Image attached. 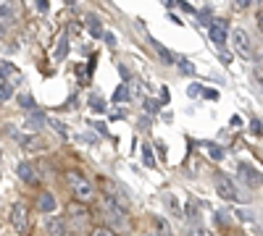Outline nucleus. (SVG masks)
<instances>
[{
	"mask_svg": "<svg viewBox=\"0 0 263 236\" xmlns=\"http://www.w3.org/2000/svg\"><path fill=\"white\" fill-rule=\"evenodd\" d=\"M66 181H69V186H71V191H74V197L79 200V202H92L95 200V186H92V181L90 179H84L82 174H66Z\"/></svg>",
	"mask_w": 263,
	"mask_h": 236,
	"instance_id": "f257e3e1",
	"label": "nucleus"
},
{
	"mask_svg": "<svg viewBox=\"0 0 263 236\" xmlns=\"http://www.w3.org/2000/svg\"><path fill=\"white\" fill-rule=\"evenodd\" d=\"M232 45H234V50H237V55H242V58H253V42H250V34L239 27V29H234L232 32Z\"/></svg>",
	"mask_w": 263,
	"mask_h": 236,
	"instance_id": "f03ea898",
	"label": "nucleus"
},
{
	"mask_svg": "<svg viewBox=\"0 0 263 236\" xmlns=\"http://www.w3.org/2000/svg\"><path fill=\"white\" fill-rule=\"evenodd\" d=\"M216 191H218V197L221 200H227V202H237L239 200V191H237V186H234V181L229 179V176H216Z\"/></svg>",
	"mask_w": 263,
	"mask_h": 236,
	"instance_id": "7ed1b4c3",
	"label": "nucleus"
},
{
	"mask_svg": "<svg viewBox=\"0 0 263 236\" xmlns=\"http://www.w3.org/2000/svg\"><path fill=\"white\" fill-rule=\"evenodd\" d=\"M237 174H239V179H242L250 189H258V186L263 184V174H260V170H255V168H253L250 163H245V160L237 165Z\"/></svg>",
	"mask_w": 263,
	"mask_h": 236,
	"instance_id": "20e7f679",
	"label": "nucleus"
},
{
	"mask_svg": "<svg viewBox=\"0 0 263 236\" xmlns=\"http://www.w3.org/2000/svg\"><path fill=\"white\" fill-rule=\"evenodd\" d=\"M11 223H13V228L18 231V233H27V223H29V210H27V205L24 202H16L13 205V210H11Z\"/></svg>",
	"mask_w": 263,
	"mask_h": 236,
	"instance_id": "39448f33",
	"label": "nucleus"
},
{
	"mask_svg": "<svg viewBox=\"0 0 263 236\" xmlns=\"http://www.w3.org/2000/svg\"><path fill=\"white\" fill-rule=\"evenodd\" d=\"M69 218L77 223V228H84L87 223H90V210H87L84 202H71L69 205Z\"/></svg>",
	"mask_w": 263,
	"mask_h": 236,
	"instance_id": "423d86ee",
	"label": "nucleus"
},
{
	"mask_svg": "<svg viewBox=\"0 0 263 236\" xmlns=\"http://www.w3.org/2000/svg\"><path fill=\"white\" fill-rule=\"evenodd\" d=\"M208 34H211V39H213V45L224 48V45H227V18L213 21V24L208 27Z\"/></svg>",
	"mask_w": 263,
	"mask_h": 236,
	"instance_id": "0eeeda50",
	"label": "nucleus"
},
{
	"mask_svg": "<svg viewBox=\"0 0 263 236\" xmlns=\"http://www.w3.org/2000/svg\"><path fill=\"white\" fill-rule=\"evenodd\" d=\"M16 174H18V179L24 181V184H40V174H37V168L29 163V160H24V163H18V168H16Z\"/></svg>",
	"mask_w": 263,
	"mask_h": 236,
	"instance_id": "6e6552de",
	"label": "nucleus"
},
{
	"mask_svg": "<svg viewBox=\"0 0 263 236\" xmlns=\"http://www.w3.org/2000/svg\"><path fill=\"white\" fill-rule=\"evenodd\" d=\"M37 207H40L42 212H55L58 202H55V197L50 195V191H42V195H40V200H37Z\"/></svg>",
	"mask_w": 263,
	"mask_h": 236,
	"instance_id": "1a4fd4ad",
	"label": "nucleus"
},
{
	"mask_svg": "<svg viewBox=\"0 0 263 236\" xmlns=\"http://www.w3.org/2000/svg\"><path fill=\"white\" fill-rule=\"evenodd\" d=\"M166 207L174 218H184V207L179 202V197H174V195H166Z\"/></svg>",
	"mask_w": 263,
	"mask_h": 236,
	"instance_id": "9d476101",
	"label": "nucleus"
},
{
	"mask_svg": "<svg viewBox=\"0 0 263 236\" xmlns=\"http://www.w3.org/2000/svg\"><path fill=\"white\" fill-rule=\"evenodd\" d=\"M42 231H45L48 236H63V223L58 218H48L45 223H42Z\"/></svg>",
	"mask_w": 263,
	"mask_h": 236,
	"instance_id": "9b49d317",
	"label": "nucleus"
},
{
	"mask_svg": "<svg viewBox=\"0 0 263 236\" xmlns=\"http://www.w3.org/2000/svg\"><path fill=\"white\" fill-rule=\"evenodd\" d=\"M153 226H156V233H161V236H171V226H168L166 218H156V221H153Z\"/></svg>",
	"mask_w": 263,
	"mask_h": 236,
	"instance_id": "f8f14e48",
	"label": "nucleus"
},
{
	"mask_svg": "<svg viewBox=\"0 0 263 236\" xmlns=\"http://www.w3.org/2000/svg\"><path fill=\"white\" fill-rule=\"evenodd\" d=\"M90 34H92L95 39H100V37H105V32H103V27H100V21H98L95 16H90Z\"/></svg>",
	"mask_w": 263,
	"mask_h": 236,
	"instance_id": "ddd939ff",
	"label": "nucleus"
},
{
	"mask_svg": "<svg viewBox=\"0 0 263 236\" xmlns=\"http://www.w3.org/2000/svg\"><path fill=\"white\" fill-rule=\"evenodd\" d=\"M129 100V87H126V84H121V87L114 92V102H126Z\"/></svg>",
	"mask_w": 263,
	"mask_h": 236,
	"instance_id": "4468645a",
	"label": "nucleus"
},
{
	"mask_svg": "<svg viewBox=\"0 0 263 236\" xmlns=\"http://www.w3.org/2000/svg\"><path fill=\"white\" fill-rule=\"evenodd\" d=\"M0 95H3V100H6V102L13 97V87L8 84V79H3V81H0Z\"/></svg>",
	"mask_w": 263,
	"mask_h": 236,
	"instance_id": "2eb2a0df",
	"label": "nucleus"
},
{
	"mask_svg": "<svg viewBox=\"0 0 263 236\" xmlns=\"http://www.w3.org/2000/svg\"><path fill=\"white\" fill-rule=\"evenodd\" d=\"M142 160H145V165H147V168H156V158H153V149H150L147 144L142 147Z\"/></svg>",
	"mask_w": 263,
	"mask_h": 236,
	"instance_id": "dca6fc26",
	"label": "nucleus"
},
{
	"mask_svg": "<svg viewBox=\"0 0 263 236\" xmlns=\"http://www.w3.org/2000/svg\"><path fill=\"white\" fill-rule=\"evenodd\" d=\"M192 236H216V233L208 231L203 223H192Z\"/></svg>",
	"mask_w": 263,
	"mask_h": 236,
	"instance_id": "f3484780",
	"label": "nucleus"
},
{
	"mask_svg": "<svg viewBox=\"0 0 263 236\" xmlns=\"http://www.w3.org/2000/svg\"><path fill=\"white\" fill-rule=\"evenodd\" d=\"M66 50H69V42H66V37H61L58 50H55V60H63V58H66Z\"/></svg>",
	"mask_w": 263,
	"mask_h": 236,
	"instance_id": "a211bd4d",
	"label": "nucleus"
},
{
	"mask_svg": "<svg viewBox=\"0 0 263 236\" xmlns=\"http://www.w3.org/2000/svg\"><path fill=\"white\" fill-rule=\"evenodd\" d=\"M205 147H208V153L213 155V160H224V149L218 147V144H211V142H208Z\"/></svg>",
	"mask_w": 263,
	"mask_h": 236,
	"instance_id": "6ab92c4d",
	"label": "nucleus"
},
{
	"mask_svg": "<svg viewBox=\"0 0 263 236\" xmlns=\"http://www.w3.org/2000/svg\"><path fill=\"white\" fill-rule=\"evenodd\" d=\"M153 45H156V50H158V55H161V60L163 63H174V58H171V53L163 48V45H158V42H153Z\"/></svg>",
	"mask_w": 263,
	"mask_h": 236,
	"instance_id": "aec40b11",
	"label": "nucleus"
},
{
	"mask_svg": "<svg viewBox=\"0 0 263 236\" xmlns=\"http://www.w3.org/2000/svg\"><path fill=\"white\" fill-rule=\"evenodd\" d=\"M250 132H253L255 137H263V121H260V118H253V121H250Z\"/></svg>",
	"mask_w": 263,
	"mask_h": 236,
	"instance_id": "412c9836",
	"label": "nucleus"
},
{
	"mask_svg": "<svg viewBox=\"0 0 263 236\" xmlns=\"http://www.w3.org/2000/svg\"><path fill=\"white\" fill-rule=\"evenodd\" d=\"M200 24H205V27H211L213 24V18H211V11H197V16H195Z\"/></svg>",
	"mask_w": 263,
	"mask_h": 236,
	"instance_id": "4be33fe9",
	"label": "nucleus"
},
{
	"mask_svg": "<svg viewBox=\"0 0 263 236\" xmlns=\"http://www.w3.org/2000/svg\"><path fill=\"white\" fill-rule=\"evenodd\" d=\"M90 108H92V111H98V113H103V111H105V102H103L98 95H92V100H90Z\"/></svg>",
	"mask_w": 263,
	"mask_h": 236,
	"instance_id": "5701e85b",
	"label": "nucleus"
},
{
	"mask_svg": "<svg viewBox=\"0 0 263 236\" xmlns=\"http://www.w3.org/2000/svg\"><path fill=\"white\" fill-rule=\"evenodd\" d=\"M179 71H182L184 76H192V74H195V66H192L190 60H179Z\"/></svg>",
	"mask_w": 263,
	"mask_h": 236,
	"instance_id": "b1692460",
	"label": "nucleus"
},
{
	"mask_svg": "<svg viewBox=\"0 0 263 236\" xmlns=\"http://www.w3.org/2000/svg\"><path fill=\"white\" fill-rule=\"evenodd\" d=\"M16 74H18V71L11 66V63H8V60H3V79H8V76H16Z\"/></svg>",
	"mask_w": 263,
	"mask_h": 236,
	"instance_id": "393cba45",
	"label": "nucleus"
},
{
	"mask_svg": "<svg viewBox=\"0 0 263 236\" xmlns=\"http://www.w3.org/2000/svg\"><path fill=\"white\" fill-rule=\"evenodd\" d=\"M18 102H21V108H34V97H29V95L18 97Z\"/></svg>",
	"mask_w": 263,
	"mask_h": 236,
	"instance_id": "a878e982",
	"label": "nucleus"
},
{
	"mask_svg": "<svg viewBox=\"0 0 263 236\" xmlns=\"http://www.w3.org/2000/svg\"><path fill=\"white\" fill-rule=\"evenodd\" d=\"M177 6H179L184 13H192V16H197V11H192V6H190V3H184V0H177Z\"/></svg>",
	"mask_w": 263,
	"mask_h": 236,
	"instance_id": "bb28decb",
	"label": "nucleus"
},
{
	"mask_svg": "<svg viewBox=\"0 0 263 236\" xmlns=\"http://www.w3.org/2000/svg\"><path fill=\"white\" fill-rule=\"evenodd\" d=\"M92 236H116V233H114V231H108V228H95Z\"/></svg>",
	"mask_w": 263,
	"mask_h": 236,
	"instance_id": "cd10ccee",
	"label": "nucleus"
},
{
	"mask_svg": "<svg viewBox=\"0 0 263 236\" xmlns=\"http://www.w3.org/2000/svg\"><path fill=\"white\" fill-rule=\"evenodd\" d=\"M258 27H260V32H263V0H260V6H258Z\"/></svg>",
	"mask_w": 263,
	"mask_h": 236,
	"instance_id": "c85d7f7f",
	"label": "nucleus"
},
{
	"mask_svg": "<svg viewBox=\"0 0 263 236\" xmlns=\"http://www.w3.org/2000/svg\"><path fill=\"white\" fill-rule=\"evenodd\" d=\"M48 123H50V126L55 128V132H58V134H63V137H66V128H63V126H61L58 121H48Z\"/></svg>",
	"mask_w": 263,
	"mask_h": 236,
	"instance_id": "c756f323",
	"label": "nucleus"
},
{
	"mask_svg": "<svg viewBox=\"0 0 263 236\" xmlns=\"http://www.w3.org/2000/svg\"><path fill=\"white\" fill-rule=\"evenodd\" d=\"M187 92H190V95L195 97V95H200V92H203V87H200V84H192V87H190Z\"/></svg>",
	"mask_w": 263,
	"mask_h": 236,
	"instance_id": "7c9ffc66",
	"label": "nucleus"
},
{
	"mask_svg": "<svg viewBox=\"0 0 263 236\" xmlns=\"http://www.w3.org/2000/svg\"><path fill=\"white\" fill-rule=\"evenodd\" d=\"M203 95H205L208 100H218V92H216V90H203Z\"/></svg>",
	"mask_w": 263,
	"mask_h": 236,
	"instance_id": "2f4dec72",
	"label": "nucleus"
},
{
	"mask_svg": "<svg viewBox=\"0 0 263 236\" xmlns=\"http://www.w3.org/2000/svg\"><path fill=\"white\" fill-rule=\"evenodd\" d=\"M221 58H224V63H232V53L227 48H221Z\"/></svg>",
	"mask_w": 263,
	"mask_h": 236,
	"instance_id": "473e14b6",
	"label": "nucleus"
},
{
	"mask_svg": "<svg viewBox=\"0 0 263 236\" xmlns=\"http://www.w3.org/2000/svg\"><path fill=\"white\" fill-rule=\"evenodd\" d=\"M161 102H163V105H166V102H168V90H166V87H163V90H161Z\"/></svg>",
	"mask_w": 263,
	"mask_h": 236,
	"instance_id": "72a5a7b5",
	"label": "nucleus"
},
{
	"mask_svg": "<svg viewBox=\"0 0 263 236\" xmlns=\"http://www.w3.org/2000/svg\"><path fill=\"white\" fill-rule=\"evenodd\" d=\"M105 42H108V45H111V48H116V39H114L111 34H108V32H105Z\"/></svg>",
	"mask_w": 263,
	"mask_h": 236,
	"instance_id": "f704fd0d",
	"label": "nucleus"
},
{
	"mask_svg": "<svg viewBox=\"0 0 263 236\" xmlns=\"http://www.w3.org/2000/svg\"><path fill=\"white\" fill-rule=\"evenodd\" d=\"M234 3H237L239 8H248V6H250V0H234Z\"/></svg>",
	"mask_w": 263,
	"mask_h": 236,
	"instance_id": "c9c22d12",
	"label": "nucleus"
},
{
	"mask_svg": "<svg viewBox=\"0 0 263 236\" xmlns=\"http://www.w3.org/2000/svg\"><path fill=\"white\" fill-rule=\"evenodd\" d=\"M37 6H40L42 11H45V8H48V0H37Z\"/></svg>",
	"mask_w": 263,
	"mask_h": 236,
	"instance_id": "e433bc0d",
	"label": "nucleus"
},
{
	"mask_svg": "<svg viewBox=\"0 0 263 236\" xmlns=\"http://www.w3.org/2000/svg\"><path fill=\"white\" fill-rule=\"evenodd\" d=\"M258 84H260V90H263V74H260V76H258Z\"/></svg>",
	"mask_w": 263,
	"mask_h": 236,
	"instance_id": "4c0bfd02",
	"label": "nucleus"
},
{
	"mask_svg": "<svg viewBox=\"0 0 263 236\" xmlns=\"http://www.w3.org/2000/svg\"><path fill=\"white\" fill-rule=\"evenodd\" d=\"M147 236H161V233H147Z\"/></svg>",
	"mask_w": 263,
	"mask_h": 236,
	"instance_id": "58836bf2",
	"label": "nucleus"
}]
</instances>
